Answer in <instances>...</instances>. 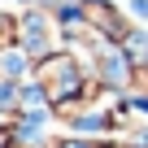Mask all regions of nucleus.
Here are the masks:
<instances>
[{"mask_svg":"<svg viewBox=\"0 0 148 148\" xmlns=\"http://www.w3.org/2000/svg\"><path fill=\"white\" fill-rule=\"evenodd\" d=\"M39 74H44V87H48V96H52V100H70L74 92L83 87V74H79V65H74L65 52L44 57V61H39Z\"/></svg>","mask_w":148,"mask_h":148,"instance_id":"obj_1","label":"nucleus"},{"mask_svg":"<svg viewBox=\"0 0 148 148\" xmlns=\"http://www.w3.org/2000/svg\"><path fill=\"white\" fill-rule=\"evenodd\" d=\"M18 39H22V52L48 57V52H52V39H57V18H48V13H26L22 26H18Z\"/></svg>","mask_w":148,"mask_h":148,"instance_id":"obj_2","label":"nucleus"},{"mask_svg":"<svg viewBox=\"0 0 148 148\" xmlns=\"http://www.w3.org/2000/svg\"><path fill=\"white\" fill-rule=\"evenodd\" d=\"M13 35H18V18L0 13V44H13Z\"/></svg>","mask_w":148,"mask_h":148,"instance_id":"obj_3","label":"nucleus"},{"mask_svg":"<svg viewBox=\"0 0 148 148\" xmlns=\"http://www.w3.org/2000/svg\"><path fill=\"white\" fill-rule=\"evenodd\" d=\"M61 148H96V144H87V139H65Z\"/></svg>","mask_w":148,"mask_h":148,"instance_id":"obj_4","label":"nucleus"}]
</instances>
